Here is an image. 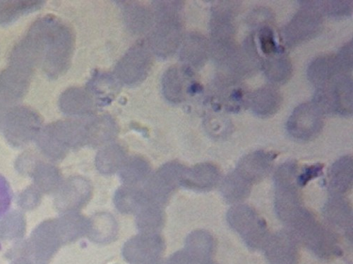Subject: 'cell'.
I'll return each mask as SVG.
<instances>
[{
  "label": "cell",
  "instance_id": "6",
  "mask_svg": "<svg viewBox=\"0 0 353 264\" xmlns=\"http://www.w3.org/2000/svg\"><path fill=\"white\" fill-rule=\"evenodd\" d=\"M227 221L253 251L262 250L270 236L266 221L248 205H234L228 212Z\"/></svg>",
  "mask_w": 353,
  "mask_h": 264
},
{
  "label": "cell",
  "instance_id": "37",
  "mask_svg": "<svg viewBox=\"0 0 353 264\" xmlns=\"http://www.w3.org/2000/svg\"><path fill=\"white\" fill-rule=\"evenodd\" d=\"M308 2L323 16L341 19L350 16L352 13V1L350 0H309Z\"/></svg>",
  "mask_w": 353,
  "mask_h": 264
},
{
  "label": "cell",
  "instance_id": "13",
  "mask_svg": "<svg viewBox=\"0 0 353 264\" xmlns=\"http://www.w3.org/2000/svg\"><path fill=\"white\" fill-rule=\"evenodd\" d=\"M163 248V240L157 234H141L126 243L124 254L135 264H157Z\"/></svg>",
  "mask_w": 353,
  "mask_h": 264
},
{
  "label": "cell",
  "instance_id": "25",
  "mask_svg": "<svg viewBox=\"0 0 353 264\" xmlns=\"http://www.w3.org/2000/svg\"><path fill=\"white\" fill-rule=\"evenodd\" d=\"M31 69L14 65L0 76V94L8 98L23 96L29 84Z\"/></svg>",
  "mask_w": 353,
  "mask_h": 264
},
{
  "label": "cell",
  "instance_id": "2",
  "mask_svg": "<svg viewBox=\"0 0 353 264\" xmlns=\"http://www.w3.org/2000/svg\"><path fill=\"white\" fill-rule=\"evenodd\" d=\"M183 1H153L154 23L148 43L161 58L172 56L181 47L183 34Z\"/></svg>",
  "mask_w": 353,
  "mask_h": 264
},
{
  "label": "cell",
  "instance_id": "14",
  "mask_svg": "<svg viewBox=\"0 0 353 264\" xmlns=\"http://www.w3.org/2000/svg\"><path fill=\"white\" fill-rule=\"evenodd\" d=\"M276 157L272 152L255 151L241 159L234 170L253 186L268 177Z\"/></svg>",
  "mask_w": 353,
  "mask_h": 264
},
{
  "label": "cell",
  "instance_id": "1",
  "mask_svg": "<svg viewBox=\"0 0 353 264\" xmlns=\"http://www.w3.org/2000/svg\"><path fill=\"white\" fill-rule=\"evenodd\" d=\"M74 41L71 28L57 17L47 16L34 24L17 47L14 65L30 69L39 65L50 77L60 76L71 65Z\"/></svg>",
  "mask_w": 353,
  "mask_h": 264
},
{
  "label": "cell",
  "instance_id": "29",
  "mask_svg": "<svg viewBox=\"0 0 353 264\" xmlns=\"http://www.w3.org/2000/svg\"><path fill=\"white\" fill-rule=\"evenodd\" d=\"M262 69L274 84H284L292 75L291 61L284 52L268 56L262 63Z\"/></svg>",
  "mask_w": 353,
  "mask_h": 264
},
{
  "label": "cell",
  "instance_id": "16",
  "mask_svg": "<svg viewBox=\"0 0 353 264\" xmlns=\"http://www.w3.org/2000/svg\"><path fill=\"white\" fill-rule=\"evenodd\" d=\"M221 173L214 164L203 163L186 168L181 186L196 192H208L219 184Z\"/></svg>",
  "mask_w": 353,
  "mask_h": 264
},
{
  "label": "cell",
  "instance_id": "36",
  "mask_svg": "<svg viewBox=\"0 0 353 264\" xmlns=\"http://www.w3.org/2000/svg\"><path fill=\"white\" fill-rule=\"evenodd\" d=\"M61 240H74L88 232V221L74 213L64 217L57 223Z\"/></svg>",
  "mask_w": 353,
  "mask_h": 264
},
{
  "label": "cell",
  "instance_id": "35",
  "mask_svg": "<svg viewBox=\"0 0 353 264\" xmlns=\"http://www.w3.org/2000/svg\"><path fill=\"white\" fill-rule=\"evenodd\" d=\"M42 1H0V25H7L19 16L40 9Z\"/></svg>",
  "mask_w": 353,
  "mask_h": 264
},
{
  "label": "cell",
  "instance_id": "32",
  "mask_svg": "<svg viewBox=\"0 0 353 264\" xmlns=\"http://www.w3.org/2000/svg\"><path fill=\"white\" fill-rule=\"evenodd\" d=\"M87 234L95 242H110L117 234V223L109 214H97L88 221Z\"/></svg>",
  "mask_w": 353,
  "mask_h": 264
},
{
  "label": "cell",
  "instance_id": "19",
  "mask_svg": "<svg viewBox=\"0 0 353 264\" xmlns=\"http://www.w3.org/2000/svg\"><path fill=\"white\" fill-rule=\"evenodd\" d=\"M125 22L129 30L136 35L150 33L154 23L152 8L139 2L120 1Z\"/></svg>",
  "mask_w": 353,
  "mask_h": 264
},
{
  "label": "cell",
  "instance_id": "24",
  "mask_svg": "<svg viewBox=\"0 0 353 264\" xmlns=\"http://www.w3.org/2000/svg\"><path fill=\"white\" fill-rule=\"evenodd\" d=\"M61 107L69 115H90L95 109L94 96L90 91L83 88H71L62 95Z\"/></svg>",
  "mask_w": 353,
  "mask_h": 264
},
{
  "label": "cell",
  "instance_id": "39",
  "mask_svg": "<svg viewBox=\"0 0 353 264\" xmlns=\"http://www.w3.org/2000/svg\"><path fill=\"white\" fill-rule=\"evenodd\" d=\"M37 183L46 191L55 189L61 184V175L57 168L50 166H37Z\"/></svg>",
  "mask_w": 353,
  "mask_h": 264
},
{
  "label": "cell",
  "instance_id": "5",
  "mask_svg": "<svg viewBox=\"0 0 353 264\" xmlns=\"http://www.w3.org/2000/svg\"><path fill=\"white\" fill-rule=\"evenodd\" d=\"M312 102L323 114L350 116L352 113V80L340 74L316 88Z\"/></svg>",
  "mask_w": 353,
  "mask_h": 264
},
{
  "label": "cell",
  "instance_id": "27",
  "mask_svg": "<svg viewBox=\"0 0 353 264\" xmlns=\"http://www.w3.org/2000/svg\"><path fill=\"white\" fill-rule=\"evenodd\" d=\"M186 253L195 262L211 261L215 241L208 231L199 230L191 232L186 241Z\"/></svg>",
  "mask_w": 353,
  "mask_h": 264
},
{
  "label": "cell",
  "instance_id": "7",
  "mask_svg": "<svg viewBox=\"0 0 353 264\" xmlns=\"http://www.w3.org/2000/svg\"><path fill=\"white\" fill-rule=\"evenodd\" d=\"M153 66V52L148 44L134 45L117 63L114 74L120 83L136 86L148 77Z\"/></svg>",
  "mask_w": 353,
  "mask_h": 264
},
{
  "label": "cell",
  "instance_id": "33",
  "mask_svg": "<svg viewBox=\"0 0 353 264\" xmlns=\"http://www.w3.org/2000/svg\"><path fill=\"white\" fill-rule=\"evenodd\" d=\"M159 205L146 201L137 213L136 223L141 234H157L163 225V214Z\"/></svg>",
  "mask_w": 353,
  "mask_h": 264
},
{
  "label": "cell",
  "instance_id": "21",
  "mask_svg": "<svg viewBox=\"0 0 353 264\" xmlns=\"http://www.w3.org/2000/svg\"><path fill=\"white\" fill-rule=\"evenodd\" d=\"M282 103V95L274 85L259 88L250 96L248 100L252 112L261 118H268L276 114Z\"/></svg>",
  "mask_w": 353,
  "mask_h": 264
},
{
  "label": "cell",
  "instance_id": "40",
  "mask_svg": "<svg viewBox=\"0 0 353 264\" xmlns=\"http://www.w3.org/2000/svg\"><path fill=\"white\" fill-rule=\"evenodd\" d=\"M259 40L262 52L267 56L283 53L284 49L277 45L273 29L268 25H263L259 29Z\"/></svg>",
  "mask_w": 353,
  "mask_h": 264
},
{
  "label": "cell",
  "instance_id": "9",
  "mask_svg": "<svg viewBox=\"0 0 353 264\" xmlns=\"http://www.w3.org/2000/svg\"><path fill=\"white\" fill-rule=\"evenodd\" d=\"M186 167L170 162L161 167L145 183L143 192L145 200L162 207L176 187L181 186Z\"/></svg>",
  "mask_w": 353,
  "mask_h": 264
},
{
  "label": "cell",
  "instance_id": "26",
  "mask_svg": "<svg viewBox=\"0 0 353 264\" xmlns=\"http://www.w3.org/2000/svg\"><path fill=\"white\" fill-rule=\"evenodd\" d=\"M119 131L117 124L108 115L91 117L87 120V144L103 145L113 140Z\"/></svg>",
  "mask_w": 353,
  "mask_h": 264
},
{
  "label": "cell",
  "instance_id": "3",
  "mask_svg": "<svg viewBox=\"0 0 353 264\" xmlns=\"http://www.w3.org/2000/svg\"><path fill=\"white\" fill-rule=\"evenodd\" d=\"M39 143L45 154L50 158L62 159L70 149L87 144V120L52 124L44 130Z\"/></svg>",
  "mask_w": 353,
  "mask_h": 264
},
{
  "label": "cell",
  "instance_id": "4",
  "mask_svg": "<svg viewBox=\"0 0 353 264\" xmlns=\"http://www.w3.org/2000/svg\"><path fill=\"white\" fill-rule=\"evenodd\" d=\"M292 234L300 244L323 261H331L343 254L338 234L322 225L314 215Z\"/></svg>",
  "mask_w": 353,
  "mask_h": 264
},
{
  "label": "cell",
  "instance_id": "34",
  "mask_svg": "<svg viewBox=\"0 0 353 264\" xmlns=\"http://www.w3.org/2000/svg\"><path fill=\"white\" fill-rule=\"evenodd\" d=\"M114 202L119 211L130 214H137L146 200L143 190L125 186L117 190L114 195Z\"/></svg>",
  "mask_w": 353,
  "mask_h": 264
},
{
  "label": "cell",
  "instance_id": "31",
  "mask_svg": "<svg viewBox=\"0 0 353 264\" xmlns=\"http://www.w3.org/2000/svg\"><path fill=\"white\" fill-rule=\"evenodd\" d=\"M126 153L122 146L117 144L107 145L99 151L96 157V166L104 175H110L120 170L127 160Z\"/></svg>",
  "mask_w": 353,
  "mask_h": 264
},
{
  "label": "cell",
  "instance_id": "11",
  "mask_svg": "<svg viewBox=\"0 0 353 264\" xmlns=\"http://www.w3.org/2000/svg\"><path fill=\"white\" fill-rule=\"evenodd\" d=\"M299 245L289 230H283L270 234L262 250L270 264H299Z\"/></svg>",
  "mask_w": 353,
  "mask_h": 264
},
{
  "label": "cell",
  "instance_id": "38",
  "mask_svg": "<svg viewBox=\"0 0 353 264\" xmlns=\"http://www.w3.org/2000/svg\"><path fill=\"white\" fill-rule=\"evenodd\" d=\"M120 83L117 82L114 76L109 74H96L92 78L90 83L88 84V91H92L99 97V99L103 102L106 101L105 94H108V96H114V94L119 89Z\"/></svg>",
  "mask_w": 353,
  "mask_h": 264
},
{
  "label": "cell",
  "instance_id": "22",
  "mask_svg": "<svg viewBox=\"0 0 353 264\" xmlns=\"http://www.w3.org/2000/svg\"><path fill=\"white\" fill-rule=\"evenodd\" d=\"M181 60L185 67L191 70L201 67L208 54V44L201 35L190 33L184 36L181 43Z\"/></svg>",
  "mask_w": 353,
  "mask_h": 264
},
{
  "label": "cell",
  "instance_id": "10",
  "mask_svg": "<svg viewBox=\"0 0 353 264\" xmlns=\"http://www.w3.org/2000/svg\"><path fill=\"white\" fill-rule=\"evenodd\" d=\"M325 126V114L312 102L297 107L289 117L288 134L299 141L307 142L319 135Z\"/></svg>",
  "mask_w": 353,
  "mask_h": 264
},
{
  "label": "cell",
  "instance_id": "23",
  "mask_svg": "<svg viewBox=\"0 0 353 264\" xmlns=\"http://www.w3.org/2000/svg\"><path fill=\"white\" fill-rule=\"evenodd\" d=\"M343 74L347 73L339 65L336 55L318 56L310 63L307 69L308 78L316 88Z\"/></svg>",
  "mask_w": 353,
  "mask_h": 264
},
{
  "label": "cell",
  "instance_id": "15",
  "mask_svg": "<svg viewBox=\"0 0 353 264\" xmlns=\"http://www.w3.org/2000/svg\"><path fill=\"white\" fill-rule=\"evenodd\" d=\"M193 71L185 67L174 66L169 68L162 78V91L165 98L170 103L183 102L187 94L192 95L194 82H190Z\"/></svg>",
  "mask_w": 353,
  "mask_h": 264
},
{
  "label": "cell",
  "instance_id": "43",
  "mask_svg": "<svg viewBox=\"0 0 353 264\" xmlns=\"http://www.w3.org/2000/svg\"><path fill=\"white\" fill-rule=\"evenodd\" d=\"M337 60L343 70L348 74L352 69V41L351 40L339 50Z\"/></svg>",
  "mask_w": 353,
  "mask_h": 264
},
{
  "label": "cell",
  "instance_id": "17",
  "mask_svg": "<svg viewBox=\"0 0 353 264\" xmlns=\"http://www.w3.org/2000/svg\"><path fill=\"white\" fill-rule=\"evenodd\" d=\"M92 186L81 177L68 181L57 197V206L62 212H73L80 209L90 199Z\"/></svg>",
  "mask_w": 353,
  "mask_h": 264
},
{
  "label": "cell",
  "instance_id": "42",
  "mask_svg": "<svg viewBox=\"0 0 353 264\" xmlns=\"http://www.w3.org/2000/svg\"><path fill=\"white\" fill-rule=\"evenodd\" d=\"M323 165L321 164L305 166L302 172L298 175L297 184L299 187H305L311 181L319 177L323 174Z\"/></svg>",
  "mask_w": 353,
  "mask_h": 264
},
{
  "label": "cell",
  "instance_id": "41",
  "mask_svg": "<svg viewBox=\"0 0 353 264\" xmlns=\"http://www.w3.org/2000/svg\"><path fill=\"white\" fill-rule=\"evenodd\" d=\"M204 125L209 135L216 139L226 138L230 133L229 125L216 118H208Z\"/></svg>",
  "mask_w": 353,
  "mask_h": 264
},
{
  "label": "cell",
  "instance_id": "44",
  "mask_svg": "<svg viewBox=\"0 0 353 264\" xmlns=\"http://www.w3.org/2000/svg\"><path fill=\"white\" fill-rule=\"evenodd\" d=\"M10 194L9 187L6 181L0 178V216H1L9 207Z\"/></svg>",
  "mask_w": 353,
  "mask_h": 264
},
{
  "label": "cell",
  "instance_id": "20",
  "mask_svg": "<svg viewBox=\"0 0 353 264\" xmlns=\"http://www.w3.org/2000/svg\"><path fill=\"white\" fill-rule=\"evenodd\" d=\"M352 158L346 155L339 158L330 167L327 175V187L330 196L345 197L353 182Z\"/></svg>",
  "mask_w": 353,
  "mask_h": 264
},
{
  "label": "cell",
  "instance_id": "8",
  "mask_svg": "<svg viewBox=\"0 0 353 264\" xmlns=\"http://www.w3.org/2000/svg\"><path fill=\"white\" fill-rule=\"evenodd\" d=\"M301 10L283 29V43L295 47L316 38L322 32L323 16L308 1H300Z\"/></svg>",
  "mask_w": 353,
  "mask_h": 264
},
{
  "label": "cell",
  "instance_id": "18",
  "mask_svg": "<svg viewBox=\"0 0 353 264\" xmlns=\"http://www.w3.org/2000/svg\"><path fill=\"white\" fill-rule=\"evenodd\" d=\"M323 214L332 226L343 232L346 239L352 242V212L345 197L330 196L323 206Z\"/></svg>",
  "mask_w": 353,
  "mask_h": 264
},
{
  "label": "cell",
  "instance_id": "28",
  "mask_svg": "<svg viewBox=\"0 0 353 264\" xmlns=\"http://www.w3.org/2000/svg\"><path fill=\"white\" fill-rule=\"evenodd\" d=\"M252 189V186L234 170L226 175L221 186V195L225 201L235 204H241L247 199Z\"/></svg>",
  "mask_w": 353,
  "mask_h": 264
},
{
  "label": "cell",
  "instance_id": "12",
  "mask_svg": "<svg viewBox=\"0 0 353 264\" xmlns=\"http://www.w3.org/2000/svg\"><path fill=\"white\" fill-rule=\"evenodd\" d=\"M6 124V135L8 140L17 145L31 140L39 131V117L30 110L17 109L11 112Z\"/></svg>",
  "mask_w": 353,
  "mask_h": 264
},
{
  "label": "cell",
  "instance_id": "30",
  "mask_svg": "<svg viewBox=\"0 0 353 264\" xmlns=\"http://www.w3.org/2000/svg\"><path fill=\"white\" fill-rule=\"evenodd\" d=\"M150 173V164L140 157L128 158L120 170L121 181L125 186L132 187L145 183Z\"/></svg>",
  "mask_w": 353,
  "mask_h": 264
}]
</instances>
